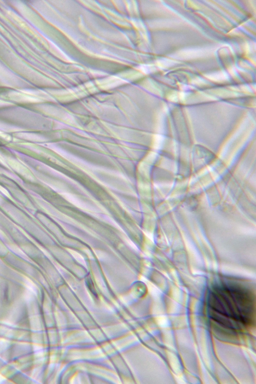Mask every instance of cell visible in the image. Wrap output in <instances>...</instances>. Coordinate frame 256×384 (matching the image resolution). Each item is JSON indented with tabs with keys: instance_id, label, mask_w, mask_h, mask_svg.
<instances>
[{
	"instance_id": "6da1fadb",
	"label": "cell",
	"mask_w": 256,
	"mask_h": 384,
	"mask_svg": "<svg viewBox=\"0 0 256 384\" xmlns=\"http://www.w3.org/2000/svg\"><path fill=\"white\" fill-rule=\"evenodd\" d=\"M209 308L214 320L232 330H242L252 323L254 304L252 293L238 284H222L213 288Z\"/></svg>"
}]
</instances>
